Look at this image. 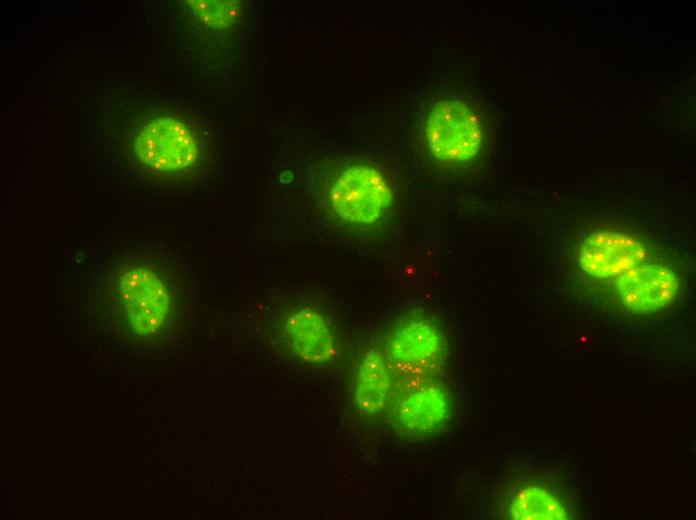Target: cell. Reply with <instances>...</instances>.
<instances>
[{"label":"cell","mask_w":696,"mask_h":520,"mask_svg":"<svg viewBox=\"0 0 696 520\" xmlns=\"http://www.w3.org/2000/svg\"><path fill=\"white\" fill-rule=\"evenodd\" d=\"M448 345L443 330L423 316L402 319L390 334L386 360L392 375L406 382L432 379L440 374Z\"/></svg>","instance_id":"6da1fadb"},{"label":"cell","mask_w":696,"mask_h":520,"mask_svg":"<svg viewBox=\"0 0 696 520\" xmlns=\"http://www.w3.org/2000/svg\"><path fill=\"white\" fill-rule=\"evenodd\" d=\"M328 198L332 211L344 223L371 226L389 211L393 193L378 169L355 164L336 176Z\"/></svg>","instance_id":"7a4b0ae2"},{"label":"cell","mask_w":696,"mask_h":520,"mask_svg":"<svg viewBox=\"0 0 696 520\" xmlns=\"http://www.w3.org/2000/svg\"><path fill=\"white\" fill-rule=\"evenodd\" d=\"M424 128L430 153L440 161L467 162L480 150L482 131L478 116L461 100L437 102L429 111Z\"/></svg>","instance_id":"3957f363"},{"label":"cell","mask_w":696,"mask_h":520,"mask_svg":"<svg viewBox=\"0 0 696 520\" xmlns=\"http://www.w3.org/2000/svg\"><path fill=\"white\" fill-rule=\"evenodd\" d=\"M140 161L158 172H178L192 166L198 157L196 140L180 121L162 117L146 125L135 141Z\"/></svg>","instance_id":"277c9868"},{"label":"cell","mask_w":696,"mask_h":520,"mask_svg":"<svg viewBox=\"0 0 696 520\" xmlns=\"http://www.w3.org/2000/svg\"><path fill=\"white\" fill-rule=\"evenodd\" d=\"M410 385L391 409V421L402 434L429 436L439 432L450 418L448 393L431 379L407 382Z\"/></svg>","instance_id":"5b68a950"},{"label":"cell","mask_w":696,"mask_h":520,"mask_svg":"<svg viewBox=\"0 0 696 520\" xmlns=\"http://www.w3.org/2000/svg\"><path fill=\"white\" fill-rule=\"evenodd\" d=\"M120 298L130 326L140 335L156 333L170 309V294L160 277L147 268L127 271L120 280Z\"/></svg>","instance_id":"8992f818"},{"label":"cell","mask_w":696,"mask_h":520,"mask_svg":"<svg viewBox=\"0 0 696 520\" xmlns=\"http://www.w3.org/2000/svg\"><path fill=\"white\" fill-rule=\"evenodd\" d=\"M646 258L642 243L625 233L597 231L582 242L578 261L581 268L596 278L620 276L641 265Z\"/></svg>","instance_id":"52a82bcc"},{"label":"cell","mask_w":696,"mask_h":520,"mask_svg":"<svg viewBox=\"0 0 696 520\" xmlns=\"http://www.w3.org/2000/svg\"><path fill=\"white\" fill-rule=\"evenodd\" d=\"M679 283L675 273L656 264L639 265L618 276L616 290L621 302L630 311L644 314L672 302Z\"/></svg>","instance_id":"ba28073f"},{"label":"cell","mask_w":696,"mask_h":520,"mask_svg":"<svg viewBox=\"0 0 696 520\" xmlns=\"http://www.w3.org/2000/svg\"><path fill=\"white\" fill-rule=\"evenodd\" d=\"M284 332L290 350L306 364L325 365L337 355L334 330L315 308L302 306L289 313Z\"/></svg>","instance_id":"9c48e42d"},{"label":"cell","mask_w":696,"mask_h":520,"mask_svg":"<svg viewBox=\"0 0 696 520\" xmlns=\"http://www.w3.org/2000/svg\"><path fill=\"white\" fill-rule=\"evenodd\" d=\"M393 375L383 354L366 351L358 365L354 399L360 412L375 414L386 404L392 388Z\"/></svg>","instance_id":"30bf717a"},{"label":"cell","mask_w":696,"mask_h":520,"mask_svg":"<svg viewBox=\"0 0 696 520\" xmlns=\"http://www.w3.org/2000/svg\"><path fill=\"white\" fill-rule=\"evenodd\" d=\"M516 520H564L569 514L562 502L547 489L529 485L518 490L510 504Z\"/></svg>","instance_id":"8fae6325"},{"label":"cell","mask_w":696,"mask_h":520,"mask_svg":"<svg viewBox=\"0 0 696 520\" xmlns=\"http://www.w3.org/2000/svg\"><path fill=\"white\" fill-rule=\"evenodd\" d=\"M184 3L203 23L218 29L233 25L241 14V3L236 0H191Z\"/></svg>","instance_id":"7c38bea8"}]
</instances>
